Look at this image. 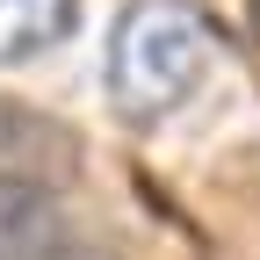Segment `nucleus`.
Segmentation results:
<instances>
[{
  "label": "nucleus",
  "instance_id": "1",
  "mask_svg": "<svg viewBox=\"0 0 260 260\" xmlns=\"http://www.w3.org/2000/svg\"><path fill=\"white\" fill-rule=\"evenodd\" d=\"M210 73V29L188 0H130L109 37V102L130 123L174 116Z\"/></svg>",
  "mask_w": 260,
  "mask_h": 260
},
{
  "label": "nucleus",
  "instance_id": "2",
  "mask_svg": "<svg viewBox=\"0 0 260 260\" xmlns=\"http://www.w3.org/2000/svg\"><path fill=\"white\" fill-rule=\"evenodd\" d=\"M0 260H116V253L94 246L44 181L0 174Z\"/></svg>",
  "mask_w": 260,
  "mask_h": 260
},
{
  "label": "nucleus",
  "instance_id": "3",
  "mask_svg": "<svg viewBox=\"0 0 260 260\" xmlns=\"http://www.w3.org/2000/svg\"><path fill=\"white\" fill-rule=\"evenodd\" d=\"M80 29V0H0V65H29Z\"/></svg>",
  "mask_w": 260,
  "mask_h": 260
}]
</instances>
